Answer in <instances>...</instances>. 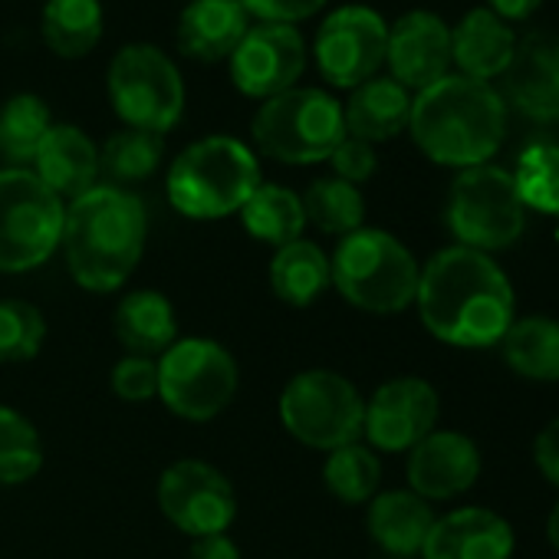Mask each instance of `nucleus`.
I'll list each match as a JSON object with an SVG mask.
<instances>
[{"label":"nucleus","mask_w":559,"mask_h":559,"mask_svg":"<svg viewBox=\"0 0 559 559\" xmlns=\"http://www.w3.org/2000/svg\"><path fill=\"white\" fill-rule=\"evenodd\" d=\"M307 224L320 227L323 234L346 237L362 227L366 221V198L356 185L340 178H320L304 194Z\"/></svg>","instance_id":"obj_32"},{"label":"nucleus","mask_w":559,"mask_h":559,"mask_svg":"<svg viewBox=\"0 0 559 559\" xmlns=\"http://www.w3.org/2000/svg\"><path fill=\"white\" fill-rule=\"evenodd\" d=\"M165 155V142L155 132H142V129H122L116 135H109L99 148V175H106L116 188L119 185H132V181H145L158 171ZM106 181V185H109Z\"/></svg>","instance_id":"obj_31"},{"label":"nucleus","mask_w":559,"mask_h":559,"mask_svg":"<svg viewBox=\"0 0 559 559\" xmlns=\"http://www.w3.org/2000/svg\"><path fill=\"white\" fill-rule=\"evenodd\" d=\"M34 175L60 201H73L99 185V145L83 129L53 122L34 155Z\"/></svg>","instance_id":"obj_20"},{"label":"nucleus","mask_w":559,"mask_h":559,"mask_svg":"<svg viewBox=\"0 0 559 559\" xmlns=\"http://www.w3.org/2000/svg\"><path fill=\"white\" fill-rule=\"evenodd\" d=\"M237 359L214 340H175L158 356V399L185 421L217 418L237 395Z\"/></svg>","instance_id":"obj_10"},{"label":"nucleus","mask_w":559,"mask_h":559,"mask_svg":"<svg viewBox=\"0 0 559 559\" xmlns=\"http://www.w3.org/2000/svg\"><path fill=\"white\" fill-rule=\"evenodd\" d=\"M418 317L425 330L457 349H487L513 323V287L490 253L471 247L438 250L418 276Z\"/></svg>","instance_id":"obj_1"},{"label":"nucleus","mask_w":559,"mask_h":559,"mask_svg":"<svg viewBox=\"0 0 559 559\" xmlns=\"http://www.w3.org/2000/svg\"><path fill=\"white\" fill-rule=\"evenodd\" d=\"M103 4L99 0H47L44 4V44L63 60L90 57L103 40Z\"/></svg>","instance_id":"obj_29"},{"label":"nucleus","mask_w":559,"mask_h":559,"mask_svg":"<svg viewBox=\"0 0 559 559\" xmlns=\"http://www.w3.org/2000/svg\"><path fill=\"white\" fill-rule=\"evenodd\" d=\"M112 330L129 356L158 359L178 340L175 307L158 290H132L119 300Z\"/></svg>","instance_id":"obj_24"},{"label":"nucleus","mask_w":559,"mask_h":559,"mask_svg":"<svg viewBox=\"0 0 559 559\" xmlns=\"http://www.w3.org/2000/svg\"><path fill=\"white\" fill-rule=\"evenodd\" d=\"M253 145L280 165H317L330 162L346 139L343 103L326 90L294 86L260 103L250 122Z\"/></svg>","instance_id":"obj_6"},{"label":"nucleus","mask_w":559,"mask_h":559,"mask_svg":"<svg viewBox=\"0 0 559 559\" xmlns=\"http://www.w3.org/2000/svg\"><path fill=\"white\" fill-rule=\"evenodd\" d=\"M247 27L250 17L240 0H188L175 27V40L185 57L198 63H221L230 60Z\"/></svg>","instance_id":"obj_21"},{"label":"nucleus","mask_w":559,"mask_h":559,"mask_svg":"<svg viewBox=\"0 0 559 559\" xmlns=\"http://www.w3.org/2000/svg\"><path fill=\"white\" fill-rule=\"evenodd\" d=\"M546 536H549V543H552V549L559 552V503L549 510V520H546Z\"/></svg>","instance_id":"obj_43"},{"label":"nucleus","mask_w":559,"mask_h":559,"mask_svg":"<svg viewBox=\"0 0 559 559\" xmlns=\"http://www.w3.org/2000/svg\"><path fill=\"white\" fill-rule=\"evenodd\" d=\"M385 67L408 93H421L451 73V27L431 11H408L389 27Z\"/></svg>","instance_id":"obj_16"},{"label":"nucleus","mask_w":559,"mask_h":559,"mask_svg":"<svg viewBox=\"0 0 559 559\" xmlns=\"http://www.w3.org/2000/svg\"><path fill=\"white\" fill-rule=\"evenodd\" d=\"M240 221L253 240L270 243V247H287L304 237V227H307L304 198L284 185L263 181L240 207Z\"/></svg>","instance_id":"obj_28"},{"label":"nucleus","mask_w":559,"mask_h":559,"mask_svg":"<svg viewBox=\"0 0 559 559\" xmlns=\"http://www.w3.org/2000/svg\"><path fill=\"white\" fill-rule=\"evenodd\" d=\"M389 24L379 11L362 4H346L323 17L313 44V60L320 76L336 90H356L385 67Z\"/></svg>","instance_id":"obj_12"},{"label":"nucleus","mask_w":559,"mask_h":559,"mask_svg":"<svg viewBox=\"0 0 559 559\" xmlns=\"http://www.w3.org/2000/svg\"><path fill=\"white\" fill-rule=\"evenodd\" d=\"M330 276L346 304L389 317L415 304L421 266L395 234L359 227L340 240L330 257Z\"/></svg>","instance_id":"obj_5"},{"label":"nucleus","mask_w":559,"mask_h":559,"mask_svg":"<svg viewBox=\"0 0 559 559\" xmlns=\"http://www.w3.org/2000/svg\"><path fill=\"white\" fill-rule=\"evenodd\" d=\"M67 201L31 168H0V273L44 266L63 237Z\"/></svg>","instance_id":"obj_7"},{"label":"nucleus","mask_w":559,"mask_h":559,"mask_svg":"<svg viewBox=\"0 0 559 559\" xmlns=\"http://www.w3.org/2000/svg\"><path fill=\"white\" fill-rule=\"evenodd\" d=\"M188 559H243L237 543L227 536V533H217V536H201V539H191V552Z\"/></svg>","instance_id":"obj_41"},{"label":"nucleus","mask_w":559,"mask_h":559,"mask_svg":"<svg viewBox=\"0 0 559 559\" xmlns=\"http://www.w3.org/2000/svg\"><path fill=\"white\" fill-rule=\"evenodd\" d=\"M503 362L530 382H559V320L523 317L513 320L500 340Z\"/></svg>","instance_id":"obj_27"},{"label":"nucleus","mask_w":559,"mask_h":559,"mask_svg":"<svg viewBox=\"0 0 559 559\" xmlns=\"http://www.w3.org/2000/svg\"><path fill=\"white\" fill-rule=\"evenodd\" d=\"M158 510L178 526L185 536H217L237 516V493L230 480L207 461H175L158 477Z\"/></svg>","instance_id":"obj_13"},{"label":"nucleus","mask_w":559,"mask_h":559,"mask_svg":"<svg viewBox=\"0 0 559 559\" xmlns=\"http://www.w3.org/2000/svg\"><path fill=\"white\" fill-rule=\"evenodd\" d=\"M323 480L330 493L343 503H366L376 497L379 480H382V464L372 448L353 441L336 451H330L323 464Z\"/></svg>","instance_id":"obj_34"},{"label":"nucleus","mask_w":559,"mask_h":559,"mask_svg":"<svg viewBox=\"0 0 559 559\" xmlns=\"http://www.w3.org/2000/svg\"><path fill=\"white\" fill-rule=\"evenodd\" d=\"M260 185L263 178L253 148L234 135H204L191 142L165 178L171 207L191 221L237 214Z\"/></svg>","instance_id":"obj_4"},{"label":"nucleus","mask_w":559,"mask_h":559,"mask_svg":"<svg viewBox=\"0 0 559 559\" xmlns=\"http://www.w3.org/2000/svg\"><path fill=\"white\" fill-rule=\"evenodd\" d=\"M513 188L526 211L559 214V145L533 142L520 152Z\"/></svg>","instance_id":"obj_35"},{"label":"nucleus","mask_w":559,"mask_h":559,"mask_svg":"<svg viewBox=\"0 0 559 559\" xmlns=\"http://www.w3.org/2000/svg\"><path fill=\"white\" fill-rule=\"evenodd\" d=\"M448 227L461 247L493 253L520 240L526 207L513 188V175L497 165L464 168L448 194Z\"/></svg>","instance_id":"obj_11"},{"label":"nucleus","mask_w":559,"mask_h":559,"mask_svg":"<svg viewBox=\"0 0 559 559\" xmlns=\"http://www.w3.org/2000/svg\"><path fill=\"white\" fill-rule=\"evenodd\" d=\"M44 467V441L27 415L0 405V484H27Z\"/></svg>","instance_id":"obj_33"},{"label":"nucleus","mask_w":559,"mask_h":559,"mask_svg":"<svg viewBox=\"0 0 559 559\" xmlns=\"http://www.w3.org/2000/svg\"><path fill=\"white\" fill-rule=\"evenodd\" d=\"M330 165H333V178L349 181V185L359 188L362 181H369V178L376 175L379 158H376V148H372L369 142L346 135V139L336 145V152L330 155Z\"/></svg>","instance_id":"obj_38"},{"label":"nucleus","mask_w":559,"mask_h":559,"mask_svg":"<svg viewBox=\"0 0 559 559\" xmlns=\"http://www.w3.org/2000/svg\"><path fill=\"white\" fill-rule=\"evenodd\" d=\"M435 510L428 500H421L412 490H385L376 493L369 503V536L392 556H415L421 552L431 526H435Z\"/></svg>","instance_id":"obj_25"},{"label":"nucleus","mask_w":559,"mask_h":559,"mask_svg":"<svg viewBox=\"0 0 559 559\" xmlns=\"http://www.w3.org/2000/svg\"><path fill=\"white\" fill-rule=\"evenodd\" d=\"M425 559H510L513 530L487 507H461L435 520L425 546Z\"/></svg>","instance_id":"obj_19"},{"label":"nucleus","mask_w":559,"mask_h":559,"mask_svg":"<svg viewBox=\"0 0 559 559\" xmlns=\"http://www.w3.org/2000/svg\"><path fill=\"white\" fill-rule=\"evenodd\" d=\"M543 0H487V11L497 14L500 21L507 24H516V21H526L539 11Z\"/></svg>","instance_id":"obj_42"},{"label":"nucleus","mask_w":559,"mask_h":559,"mask_svg":"<svg viewBox=\"0 0 559 559\" xmlns=\"http://www.w3.org/2000/svg\"><path fill=\"white\" fill-rule=\"evenodd\" d=\"M343 119H346V135L362 139L369 145L389 142L408 129L412 93L399 86L392 76L389 80L376 76L353 90L349 103L343 106Z\"/></svg>","instance_id":"obj_23"},{"label":"nucleus","mask_w":559,"mask_h":559,"mask_svg":"<svg viewBox=\"0 0 559 559\" xmlns=\"http://www.w3.org/2000/svg\"><path fill=\"white\" fill-rule=\"evenodd\" d=\"M247 17H257V24H300L326 8V0H240Z\"/></svg>","instance_id":"obj_39"},{"label":"nucleus","mask_w":559,"mask_h":559,"mask_svg":"<svg viewBox=\"0 0 559 559\" xmlns=\"http://www.w3.org/2000/svg\"><path fill=\"white\" fill-rule=\"evenodd\" d=\"M503 106L533 122H559V40L530 34L516 40V53L503 70Z\"/></svg>","instance_id":"obj_17"},{"label":"nucleus","mask_w":559,"mask_h":559,"mask_svg":"<svg viewBox=\"0 0 559 559\" xmlns=\"http://www.w3.org/2000/svg\"><path fill=\"white\" fill-rule=\"evenodd\" d=\"M480 477V451L461 431H431L408 451V484L421 500H454Z\"/></svg>","instance_id":"obj_18"},{"label":"nucleus","mask_w":559,"mask_h":559,"mask_svg":"<svg viewBox=\"0 0 559 559\" xmlns=\"http://www.w3.org/2000/svg\"><path fill=\"white\" fill-rule=\"evenodd\" d=\"M307 70L304 34L290 24H253L227 60L230 83L247 99H273L300 83Z\"/></svg>","instance_id":"obj_14"},{"label":"nucleus","mask_w":559,"mask_h":559,"mask_svg":"<svg viewBox=\"0 0 559 559\" xmlns=\"http://www.w3.org/2000/svg\"><path fill=\"white\" fill-rule=\"evenodd\" d=\"M47 320L27 300H0V362H27L44 349Z\"/></svg>","instance_id":"obj_36"},{"label":"nucleus","mask_w":559,"mask_h":559,"mask_svg":"<svg viewBox=\"0 0 559 559\" xmlns=\"http://www.w3.org/2000/svg\"><path fill=\"white\" fill-rule=\"evenodd\" d=\"M408 132L435 165L477 168L503 145L507 106L490 83L448 73L412 99Z\"/></svg>","instance_id":"obj_3"},{"label":"nucleus","mask_w":559,"mask_h":559,"mask_svg":"<svg viewBox=\"0 0 559 559\" xmlns=\"http://www.w3.org/2000/svg\"><path fill=\"white\" fill-rule=\"evenodd\" d=\"M50 106L34 93H17L0 106V158H8L11 168L34 165V155L50 132Z\"/></svg>","instance_id":"obj_30"},{"label":"nucleus","mask_w":559,"mask_h":559,"mask_svg":"<svg viewBox=\"0 0 559 559\" xmlns=\"http://www.w3.org/2000/svg\"><path fill=\"white\" fill-rule=\"evenodd\" d=\"M330 284V257L320 243L300 237L287 247H276L270 260V287L276 300H284L287 307H310L326 294Z\"/></svg>","instance_id":"obj_26"},{"label":"nucleus","mask_w":559,"mask_h":559,"mask_svg":"<svg viewBox=\"0 0 559 559\" xmlns=\"http://www.w3.org/2000/svg\"><path fill=\"white\" fill-rule=\"evenodd\" d=\"M516 53V34L507 21L490 14L487 8H477L451 27V63L461 70V76L490 83L503 76Z\"/></svg>","instance_id":"obj_22"},{"label":"nucleus","mask_w":559,"mask_h":559,"mask_svg":"<svg viewBox=\"0 0 559 559\" xmlns=\"http://www.w3.org/2000/svg\"><path fill=\"white\" fill-rule=\"evenodd\" d=\"M533 461L539 467V474L559 487V418H552L533 441Z\"/></svg>","instance_id":"obj_40"},{"label":"nucleus","mask_w":559,"mask_h":559,"mask_svg":"<svg viewBox=\"0 0 559 559\" xmlns=\"http://www.w3.org/2000/svg\"><path fill=\"white\" fill-rule=\"evenodd\" d=\"M112 389L122 402H152L158 395V359L126 356L112 369Z\"/></svg>","instance_id":"obj_37"},{"label":"nucleus","mask_w":559,"mask_h":559,"mask_svg":"<svg viewBox=\"0 0 559 559\" xmlns=\"http://www.w3.org/2000/svg\"><path fill=\"white\" fill-rule=\"evenodd\" d=\"M148 240L145 204L116 185H96L67 204L63 257L76 284L90 294H112L129 284Z\"/></svg>","instance_id":"obj_2"},{"label":"nucleus","mask_w":559,"mask_h":559,"mask_svg":"<svg viewBox=\"0 0 559 559\" xmlns=\"http://www.w3.org/2000/svg\"><path fill=\"white\" fill-rule=\"evenodd\" d=\"M441 399L431 382L402 376L372 392L366 402L362 435L376 451L399 454L412 451L421 438H428L438 425Z\"/></svg>","instance_id":"obj_15"},{"label":"nucleus","mask_w":559,"mask_h":559,"mask_svg":"<svg viewBox=\"0 0 559 559\" xmlns=\"http://www.w3.org/2000/svg\"><path fill=\"white\" fill-rule=\"evenodd\" d=\"M366 399L333 369H307L280 392V425L313 451H336L362 438Z\"/></svg>","instance_id":"obj_8"},{"label":"nucleus","mask_w":559,"mask_h":559,"mask_svg":"<svg viewBox=\"0 0 559 559\" xmlns=\"http://www.w3.org/2000/svg\"><path fill=\"white\" fill-rule=\"evenodd\" d=\"M106 86L126 129L165 135L181 122L185 80L171 57L152 44H126L109 63Z\"/></svg>","instance_id":"obj_9"}]
</instances>
